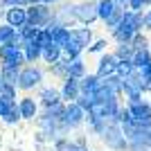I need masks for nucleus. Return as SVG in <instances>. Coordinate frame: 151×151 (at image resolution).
Segmentation results:
<instances>
[{"label": "nucleus", "mask_w": 151, "mask_h": 151, "mask_svg": "<svg viewBox=\"0 0 151 151\" xmlns=\"http://www.w3.org/2000/svg\"><path fill=\"white\" fill-rule=\"evenodd\" d=\"M47 16H50V9H47L45 5H36V7H32L29 12H27V18H29L34 25L45 23V20H47Z\"/></svg>", "instance_id": "obj_1"}, {"label": "nucleus", "mask_w": 151, "mask_h": 151, "mask_svg": "<svg viewBox=\"0 0 151 151\" xmlns=\"http://www.w3.org/2000/svg\"><path fill=\"white\" fill-rule=\"evenodd\" d=\"M75 14H77L81 20H93L95 16H99V14H97V7H95V5H81V7H77Z\"/></svg>", "instance_id": "obj_2"}, {"label": "nucleus", "mask_w": 151, "mask_h": 151, "mask_svg": "<svg viewBox=\"0 0 151 151\" xmlns=\"http://www.w3.org/2000/svg\"><path fill=\"white\" fill-rule=\"evenodd\" d=\"M7 18H9V23H12V25H23V23L27 20V14L23 12V9H18V7H14V9H9Z\"/></svg>", "instance_id": "obj_3"}, {"label": "nucleus", "mask_w": 151, "mask_h": 151, "mask_svg": "<svg viewBox=\"0 0 151 151\" xmlns=\"http://www.w3.org/2000/svg\"><path fill=\"white\" fill-rule=\"evenodd\" d=\"M147 2H149V0H129V5H131L133 12H140V9H142Z\"/></svg>", "instance_id": "obj_4"}, {"label": "nucleus", "mask_w": 151, "mask_h": 151, "mask_svg": "<svg viewBox=\"0 0 151 151\" xmlns=\"http://www.w3.org/2000/svg\"><path fill=\"white\" fill-rule=\"evenodd\" d=\"M7 5H14V7H18V5H23V2H27V0H5Z\"/></svg>", "instance_id": "obj_5"}, {"label": "nucleus", "mask_w": 151, "mask_h": 151, "mask_svg": "<svg viewBox=\"0 0 151 151\" xmlns=\"http://www.w3.org/2000/svg\"><path fill=\"white\" fill-rule=\"evenodd\" d=\"M115 2H117V5H124V2H129V0H115Z\"/></svg>", "instance_id": "obj_6"}]
</instances>
